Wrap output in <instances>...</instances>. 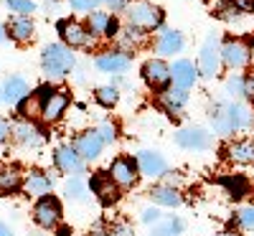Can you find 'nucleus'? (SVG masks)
<instances>
[{"instance_id": "nucleus-19", "label": "nucleus", "mask_w": 254, "mask_h": 236, "mask_svg": "<svg viewBox=\"0 0 254 236\" xmlns=\"http://www.w3.org/2000/svg\"><path fill=\"white\" fill-rule=\"evenodd\" d=\"M5 33H8L10 41H15V44H26V41H31L33 33H36V23H33L31 15H13L5 23Z\"/></svg>"}, {"instance_id": "nucleus-22", "label": "nucleus", "mask_w": 254, "mask_h": 236, "mask_svg": "<svg viewBox=\"0 0 254 236\" xmlns=\"http://www.w3.org/2000/svg\"><path fill=\"white\" fill-rule=\"evenodd\" d=\"M226 158L239 165H254V140H249V137L231 140L226 145Z\"/></svg>"}, {"instance_id": "nucleus-24", "label": "nucleus", "mask_w": 254, "mask_h": 236, "mask_svg": "<svg viewBox=\"0 0 254 236\" xmlns=\"http://www.w3.org/2000/svg\"><path fill=\"white\" fill-rule=\"evenodd\" d=\"M23 188H26L28 196L44 198V196H49V193H51L54 180H51L46 173H41V170H31V173L26 176V180H23Z\"/></svg>"}, {"instance_id": "nucleus-39", "label": "nucleus", "mask_w": 254, "mask_h": 236, "mask_svg": "<svg viewBox=\"0 0 254 236\" xmlns=\"http://www.w3.org/2000/svg\"><path fill=\"white\" fill-rule=\"evenodd\" d=\"M110 8H112V13H122V10H127V5H130V0H104Z\"/></svg>"}, {"instance_id": "nucleus-47", "label": "nucleus", "mask_w": 254, "mask_h": 236, "mask_svg": "<svg viewBox=\"0 0 254 236\" xmlns=\"http://www.w3.org/2000/svg\"><path fill=\"white\" fill-rule=\"evenodd\" d=\"M252 59H254V46H252Z\"/></svg>"}, {"instance_id": "nucleus-16", "label": "nucleus", "mask_w": 254, "mask_h": 236, "mask_svg": "<svg viewBox=\"0 0 254 236\" xmlns=\"http://www.w3.org/2000/svg\"><path fill=\"white\" fill-rule=\"evenodd\" d=\"M10 132H13V137H15L20 145H26V147H41V145L46 142L44 130H41L33 119H18V122L10 127Z\"/></svg>"}, {"instance_id": "nucleus-27", "label": "nucleus", "mask_w": 254, "mask_h": 236, "mask_svg": "<svg viewBox=\"0 0 254 236\" xmlns=\"http://www.w3.org/2000/svg\"><path fill=\"white\" fill-rule=\"evenodd\" d=\"M112 13H107V10H92V13H87V28L92 31V36L97 38V36H104L107 38V31H110V26H112Z\"/></svg>"}, {"instance_id": "nucleus-40", "label": "nucleus", "mask_w": 254, "mask_h": 236, "mask_svg": "<svg viewBox=\"0 0 254 236\" xmlns=\"http://www.w3.org/2000/svg\"><path fill=\"white\" fill-rule=\"evenodd\" d=\"M244 87H247V99H254V69L244 76Z\"/></svg>"}, {"instance_id": "nucleus-28", "label": "nucleus", "mask_w": 254, "mask_h": 236, "mask_svg": "<svg viewBox=\"0 0 254 236\" xmlns=\"http://www.w3.org/2000/svg\"><path fill=\"white\" fill-rule=\"evenodd\" d=\"M117 41L125 46V49H137V46H142L145 41H147V31H142V28H137V26H122L120 28V36H117Z\"/></svg>"}, {"instance_id": "nucleus-13", "label": "nucleus", "mask_w": 254, "mask_h": 236, "mask_svg": "<svg viewBox=\"0 0 254 236\" xmlns=\"http://www.w3.org/2000/svg\"><path fill=\"white\" fill-rule=\"evenodd\" d=\"M89 190L97 196V201H99L102 206H112V203L120 201V190H122V188L112 180L110 173H94L92 180H89Z\"/></svg>"}, {"instance_id": "nucleus-23", "label": "nucleus", "mask_w": 254, "mask_h": 236, "mask_svg": "<svg viewBox=\"0 0 254 236\" xmlns=\"http://www.w3.org/2000/svg\"><path fill=\"white\" fill-rule=\"evenodd\" d=\"M158 99H160L163 110H165L168 115L178 117V115L183 112V107L188 104V92H186V89H178V87H168V89H163V92L158 94Z\"/></svg>"}, {"instance_id": "nucleus-17", "label": "nucleus", "mask_w": 254, "mask_h": 236, "mask_svg": "<svg viewBox=\"0 0 254 236\" xmlns=\"http://www.w3.org/2000/svg\"><path fill=\"white\" fill-rule=\"evenodd\" d=\"M135 160H137V168H140V176L163 178L168 173V163H165V158L158 153V150H140Z\"/></svg>"}, {"instance_id": "nucleus-10", "label": "nucleus", "mask_w": 254, "mask_h": 236, "mask_svg": "<svg viewBox=\"0 0 254 236\" xmlns=\"http://www.w3.org/2000/svg\"><path fill=\"white\" fill-rule=\"evenodd\" d=\"M33 221L41 229H56L61 221V203L56 196H44L33 206Z\"/></svg>"}, {"instance_id": "nucleus-31", "label": "nucleus", "mask_w": 254, "mask_h": 236, "mask_svg": "<svg viewBox=\"0 0 254 236\" xmlns=\"http://www.w3.org/2000/svg\"><path fill=\"white\" fill-rule=\"evenodd\" d=\"M224 92L231 99H247V87H244V74H231L224 81Z\"/></svg>"}, {"instance_id": "nucleus-21", "label": "nucleus", "mask_w": 254, "mask_h": 236, "mask_svg": "<svg viewBox=\"0 0 254 236\" xmlns=\"http://www.w3.org/2000/svg\"><path fill=\"white\" fill-rule=\"evenodd\" d=\"M183 33L181 31H176V28H160V36H158V41H155V51L160 54V59L163 56H173V54H181L183 51Z\"/></svg>"}, {"instance_id": "nucleus-1", "label": "nucleus", "mask_w": 254, "mask_h": 236, "mask_svg": "<svg viewBox=\"0 0 254 236\" xmlns=\"http://www.w3.org/2000/svg\"><path fill=\"white\" fill-rule=\"evenodd\" d=\"M252 124H254V115L239 99L216 102L211 107V127H214V132L221 135V137H229L234 132H244Z\"/></svg>"}, {"instance_id": "nucleus-32", "label": "nucleus", "mask_w": 254, "mask_h": 236, "mask_svg": "<svg viewBox=\"0 0 254 236\" xmlns=\"http://www.w3.org/2000/svg\"><path fill=\"white\" fill-rule=\"evenodd\" d=\"M94 99L102 104V107H115L120 102V89L115 87V84H107V87H99L94 92Z\"/></svg>"}, {"instance_id": "nucleus-3", "label": "nucleus", "mask_w": 254, "mask_h": 236, "mask_svg": "<svg viewBox=\"0 0 254 236\" xmlns=\"http://www.w3.org/2000/svg\"><path fill=\"white\" fill-rule=\"evenodd\" d=\"M125 15H127V23L130 26H137L147 33L163 28V10L153 3H147V0H135V3H130Z\"/></svg>"}, {"instance_id": "nucleus-14", "label": "nucleus", "mask_w": 254, "mask_h": 236, "mask_svg": "<svg viewBox=\"0 0 254 236\" xmlns=\"http://www.w3.org/2000/svg\"><path fill=\"white\" fill-rule=\"evenodd\" d=\"M211 135L203 127H183V130L176 132V142L183 150H196V153H203V150L211 147Z\"/></svg>"}, {"instance_id": "nucleus-12", "label": "nucleus", "mask_w": 254, "mask_h": 236, "mask_svg": "<svg viewBox=\"0 0 254 236\" xmlns=\"http://www.w3.org/2000/svg\"><path fill=\"white\" fill-rule=\"evenodd\" d=\"M69 104H71L69 92H64V89H51V92L46 94V99H44V107H41V119L49 122V124L59 122L64 115H66Z\"/></svg>"}, {"instance_id": "nucleus-18", "label": "nucleus", "mask_w": 254, "mask_h": 236, "mask_svg": "<svg viewBox=\"0 0 254 236\" xmlns=\"http://www.w3.org/2000/svg\"><path fill=\"white\" fill-rule=\"evenodd\" d=\"M71 145H74L76 153L81 155V160H84V163L97 160V158L102 155V147H104V142H102V137L97 135V130H87V132L76 135Z\"/></svg>"}, {"instance_id": "nucleus-38", "label": "nucleus", "mask_w": 254, "mask_h": 236, "mask_svg": "<svg viewBox=\"0 0 254 236\" xmlns=\"http://www.w3.org/2000/svg\"><path fill=\"white\" fill-rule=\"evenodd\" d=\"M140 219H142V224H147V226H150V224L155 226V224L160 221V211H158L155 206H147V208H142V216H140Z\"/></svg>"}, {"instance_id": "nucleus-35", "label": "nucleus", "mask_w": 254, "mask_h": 236, "mask_svg": "<svg viewBox=\"0 0 254 236\" xmlns=\"http://www.w3.org/2000/svg\"><path fill=\"white\" fill-rule=\"evenodd\" d=\"M97 135L102 137L104 145H112V142L117 140V127H115L112 122L104 119V122H99V127H97Z\"/></svg>"}, {"instance_id": "nucleus-48", "label": "nucleus", "mask_w": 254, "mask_h": 236, "mask_svg": "<svg viewBox=\"0 0 254 236\" xmlns=\"http://www.w3.org/2000/svg\"><path fill=\"white\" fill-rule=\"evenodd\" d=\"M221 236H231V234H221Z\"/></svg>"}, {"instance_id": "nucleus-33", "label": "nucleus", "mask_w": 254, "mask_h": 236, "mask_svg": "<svg viewBox=\"0 0 254 236\" xmlns=\"http://www.w3.org/2000/svg\"><path fill=\"white\" fill-rule=\"evenodd\" d=\"M3 3L8 5V10H10L13 15H31V13H36V8H38L36 0H3Z\"/></svg>"}, {"instance_id": "nucleus-7", "label": "nucleus", "mask_w": 254, "mask_h": 236, "mask_svg": "<svg viewBox=\"0 0 254 236\" xmlns=\"http://www.w3.org/2000/svg\"><path fill=\"white\" fill-rule=\"evenodd\" d=\"M94 66L102 71V74H110V76H120L125 74L127 69L132 66V56L122 51V49H110V51H102L97 54L94 59Z\"/></svg>"}, {"instance_id": "nucleus-9", "label": "nucleus", "mask_w": 254, "mask_h": 236, "mask_svg": "<svg viewBox=\"0 0 254 236\" xmlns=\"http://www.w3.org/2000/svg\"><path fill=\"white\" fill-rule=\"evenodd\" d=\"M107 173L112 176V180L120 185V188H132L140 178V168H137V160L130 158V155H120L112 160Z\"/></svg>"}, {"instance_id": "nucleus-49", "label": "nucleus", "mask_w": 254, "mask_h": 236, "mask_svg": "<svg viewBox=\"0 0 254 236\" xmlns=\"http://www.w3.org/2000/svg\"><path fill=\"white\" fill-rule=\"evenodd\" d=\"M51 3H56V0H51Z\"/></svg>"}, {"instance_id": "nucleus-46", "label": "nucleus", "mask_w": 254, "mask_h": 236, "mask_svg": "<svg viewBox=\"0 0 254 236\" xmlns=\"http://www.w3.org/2000/svg\"><path fill=\"white\" fill-rule=\"evenodd\" d=\"M249 8H252V10H254V0H252V3H249Z\"/></svg>"}, {"instance_id": "nucleus-37", "label": "nucleus", "mask_w": 254, "mask_h": 236, "mask_svg": "<svg viewBox=\"0 0 254 236\" xmlns=\"http://www.w3.org/2000/svg\"><path fill=\"white\" fill-rule=\"evenodd\" d=\"M110 234L112 236H135V229H132L130 221H115L110 226Z\"/></svg>"}, {"instance_id": "nucleus-29", "label": "nucleus", "mask_w": 254, "mask_h": 236, "mask_svg": "<svg viewBox=\"0 0 254 236\" xmlns=\"http://www.w3.org/2000/svg\"><path fill=\"white\" fill-rule=\"evenodd\" d=\"M23 188V176L18 168H0V193H13Z\"/></svg>"}, {"instance_id": "nucleus-6", "label": "nucleus", "mask_w": 254, "mask_h": 236, "mask_svg": "<svg viewBox=\"0 0 254 236\" xmlns=\"http://www.w3.org/2000/svg\"><path fill=\"white\" fill-rule=\"evenodd\" d=\"M56 31L61 36V44H66L69 49H87V46L94 44L92 31L84 23H79V20H71V18L69 20H59Z\"/></svg>"}, {"instance_id": "nucleus-5", "label": "nucleus", "mask_w": 254, "mask_h": 236, "mask_svg": "<svg viewBox=\"0 0 254 236\" xmlns=\"http://www.w3.org/2000/svg\"><path fill=\"white\" fill-rule=\"evenodd\" d=\"M252 61V46L244 38H226L221 41V63L229 71H239L249 66Z\"/></svg>"}, {"instance_id": "nucleus-44", "label": "nucleus", "mask_w": 254, "mask_h": 236, "mask_svg": "<svg viewBox=\"0 0 254 236\" xmlns=\"http://www.w3.org/2000/svg\"><path fill=\"white\" fill-rule=\"evenodd\" d=\"M5 38H8V33H5V26H0V44H3Z\"/></svg>"}, {"instance_id": "nucleus-45", "label": "nucleus", "mask_w": 254, "mask_h": 236, "mask_svg": "<svg viewBox=\"0 0 254 236\" xmlns=\"http://www.w3.org/2000/svg\"><path fill=\"white\" fill-rule=\"evenodd\" d=\"M0 102H3V87H0Z\"/></svg>"}, {"instance_id": "nucleus-8", "label": "nucleus", "mask_w": 254, "mask_h": 236, "mask_svg": "<svg viewBox=\"0 0 254 236\" xmlns=\"http://www.w3.org/2000/svg\"><path fill=\"white\" fill-rule=\"evenodd\" d=\"M142 79L150 89H158V92L168 89V84H171V63H168L165 59H160V56L147 59L142 63Z\"/></svg>"}, {"instance_id": "nucleus-43", "label": "nucleus", "mask_w": 254, "mask_h": 236, "mask_svg": "<svg viewBox=\"0 0 254 236\" xmlns=\"http://www.w3.org/2000/svg\"><path fill=\"white\" fill-rule=\"evenodd\" d=\"M0 236H13L10 226H8V224H3V221H0Z\"/></svg>"}, {"instance_id": "nucleus-25", "label": "nucleus", "mask_w": 254, "mask_h": 236, "mask_svg": "<svg viewBox=\"0 0 254 236\" xmlns=\"http://www.w3.org/2000/svg\"><path fill=\"white\" fill-rule=\"evenodd\" d=\"M150 198H153V203H155V206H168V208H176V206H181V203H183L181 190H178L176 185H168V183L150 188Z\"/></svg>"}, {"instance_id": "nucleus-4", "label": "nucleus", "mask_w": 254, "mask_h": 236, "mask_svg": "<svg viewBox=\"0 0 254 236\" xmlns=\"http://www.w3.org/2000/svg\"><path fill=\"white\" fill-rule=\"evenodd\" d=\"M198 76L203 79H214L219 71H221V41H219V33H208L203 46H201V54H198Z\"/></svg>"}, {"instance_id": "nucleus-26", "label": "nucleus", "mask_w": 254, "mask_h": 236, "mask_svg": "<svg viewBox=\"0 0 254 236\" xmlns=\"http://www.w3.org/2000/svg\"><path fill=\"white\" fill-rule=\"evenodd\" d=\"M89 180L81 178V176H71L66 183H64V196H66L69 201H87L89 198Z\"/></svg>"}, {"instance_id": "nucleus-30", "label": "nucleus", "mask_w": 254, "mask_h": 236, "mask_svg": "<svg viewBox=\"0 0 254 236\" xmlns=\"http://www.w3.org/2000/svg\"><path fill=\"white\" fill-rule=\"evenodd\" d=\"M181 231H183L181 219H160L150 231H147V236H178Z\"/></svg>"}, {"instance_id": "nucleus-36", "label": "nucleus", "mask_w": 254, "mask_h": 236, "mask_svg": "<svg viewBox=\"0 0 254 236\" xmlns=\"http://www.w3.org/2000/svg\"><path fill=\"white\" fill-rule=\"evenodd\" d=\"M102 3H104V0H69L71 10H76V13H92V10H97Z\"/></svg>"}, {"instance_id": "nucleus-15", "label": "nucleus", "mask_w": 254, "mask_h": 236, "mask_svg": "<svg viewBox=\"0 0 254 236\" xmlns=\"http://www.w3.org/2000/svg\"><path fill=\"white\" fill-rule=\"evenodd\" d=\"M198 66L193 61H188V59H178L173 61V66H171V81H173V87L178 89H193L196 84H198Z\"/></svg>"}, {"instance_id": "nucleus-34", "label": "nucleus", "mask_w": 254, "mask_h": 236, "mask_svg": "<svg viewBox=\"0 0 254 236\" xmlns=\"http://www.w3.org/2000/svg\"><path fill=\"white\" fill-rule=\"evenodd\" d=\"M234 224L239 229H254V206H244L237 211V216H234Z\"/></svg>"}, {"instance_id": "nucleus-2", "label": "nucleus", "mask_w": 254, "mask_h": 236, "mask_svg": "<svg viewBox=\"0 0 254 236\" xmlns=\"http://www.w3.org/2000/svg\"><path fill=\"white\" fill-rule=\"evenodd\" d=\"M41 69H44L49 81H61L76 69V54L66 44H46L41 49Z\"/></svg>"}, {"instance_id": "nucleus-42", "label": "nucleus", "mask_w": 254, "mask_h": 236, "mask_svg": "<svg viewBox=\"0 0 254 236\" xmlns=\"http://www.w3.org/2000/svg\"><path fill=\"white\" fill-rule=\"evenodd\" d=\"M89 236H112V234H110V229H104V226H94L89 231Z\"/></svg>"}, {"instance_id": "nucleus-11", "label": "nucleus", "mask_w": 254, "mask_h": 236, "mask_svg": "<svg viewBox=\"0 0 254 236\" xmlns=\"http://www.w3.org/2000/svg\"><path fill=\"white\" fill-rule=\"evenodd\" d=\"M54 165L66 176H84V170H87V163L81 160L74 145H59L54 150Z\"/></svg>"}, {"instance_id": "nucleus-20", "label": "nucleus", "mask_w": 254, "mask_h": 236, "mask_svg": "<svg viewBox=\"0 0 254 236\" xmlns=\"http://www.w3.org/2000/svg\"><path fill=\"white\" fill-rule=\"evenodd\" d=\"M0 87H3V102L10 104V107H18L20 102L31 94L28 81H26L23 76H18V74H10L3 84H0Z\"/></svg>"}, {"instance_id": "nucleus-41", "label": "nucleus", "mask_w": 254, "mask_h": 236, "mask_svg": "<svg viewBox=\"0 0 254 236\" xmlns=\"http://www.w3.org/2000/svg\"><path fill=\"white\" fill-rule=\"evenodd\" d=\"M8 137H10V124L5 119H0V145H5Z\"/></svg>"}]
</instances>
